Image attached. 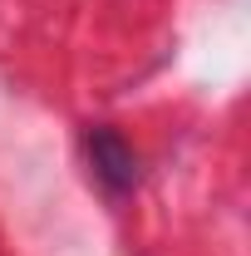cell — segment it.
I'll return each mask as SVG.
<instances>
[{"mask_svg":"<svg viewBox=\"0 0 251 256\" xmlns=\"http://www.w3.org/2000/svg\"><path fill=\"white\" fill-rule=\"evenodd\" d=\"M84 153H89V168L104 182V192H114V197L133 192V182H138V153H133V143L118 128H108V124L89 128L84 133Z\"/></svg>","mask_w":251,"mask_h":256,"instance_id":"1","label":"cell"}]
</instances>
